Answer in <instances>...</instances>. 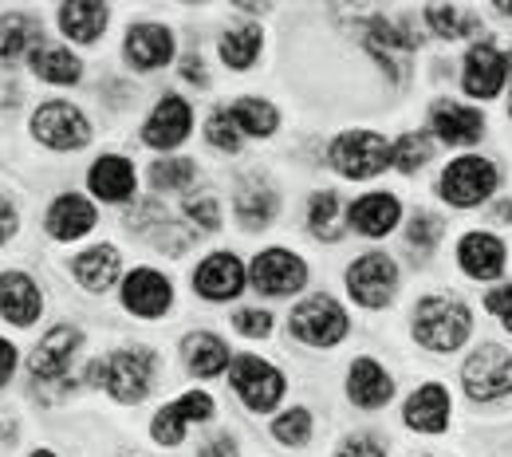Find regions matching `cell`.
Returning a JSON list of instances; mask_svg holds the SVG:
<instances>
[{"label": "cell", "instance_id": "ba28073f", "mask_svg": "<svg viewBox=\"0 0 512 457\" xmlns=\"http://www.w3.org/2000/svg\"><path fill=\"white\" fill-rule=\"evenodd\" d=\"M347 292L359 308L379 312L394 300L398 292V264L390 261L386 253H367L347 268Z\"/></svg>", "mask_w": 512, "mask_h": 457}, {"label": "cell", "instance_id": "4fadbf2b", "mask_svg": "<svg viewBox=\"0 0 512 457\" xmlns=\"http://www.w3.org/2000/svg\"><path fill=\"white\" fill-rule=\"evenodd\" d=\"M174 304V288L162 272L154 268H134L127 280H123V308L142 316V320H158L166 316Z\"/></svg>", "mask_w": 512, "mask_h": 457}, {"label": "cell", "instance_id": "4316f807", "mask_svg": "<svg viewBox=\"0 0 512 457\" xmlns=\"http://www.w3.org/2000/svg\"><path fill=\"white\" fill-rule=\"evenodd\" d=\"M87 182H91V194L103 197V201H127L134 194V166L119 154H103L91 166Z\"/></svg>", "mask_w": 512, "mask_h": 457}, {"label": "cell", "instance_id": "ee69618b", "mask_svg": "<svg viewBox=\"0 0 512 457\" xmlns=\"http://www.w3.org/2000/svg\"><path fill=\"white\" fill-rule=\"evenodd\" d=\"M335 457H386V446L375 434H355V438H347V442L339 446Z\"/></svg>", "mask_w": 512, "mask_h": 457}, {"label": "cell", "instance_id": "f5cc1de1", "mask_svg": "<svg viewBox=\"0 0 512 457\" xmlns=\"http://www.w3.org/2000/svg\"><path fill=\"white\" fill-rule=\"evenodd\" d=\"M32 457H56V454H48V450H36Z\"/></svg>", "mask_w": 512, "mask_h": 457}, {"label": "cell", "instance_id": "484cf974", "mask_svg": "<svg viewBox=\"0 0 512 457\" xmlns=\"http://www.w3.org/2000/svg\"><path fill=\"white\" fill-rule=\"evenodd\" d=\"M40 48H44V36L32 16L12 12L0 20V64H16L24 56H36Z\"/></svg>", "mask_w": 512, "mask_h": 457}, {"label": "cell", "instance_id": "30bf717a", "mask_svg": "<svg viewBox=\"0 0 512 457\" xmlns=\"http://www.w3.org/2000/svg\"><path fill=\"white\" fill-rule=\"evenodd\" d=\"M32 134L48 146V150H79V146H87V138H91V127H87V119L71 107V103H44L36 115H32Z\"/></svg>", "mask_w": 512, "mask_h": 457}, {"label": "cell", "instance_id": "bcb514c9", "mask_svg": "<svg viewBox=\"0 0 512 457\" xmlns=\"http://www.w3.org/2000/svg\"><path fill=\"white\" fill-rule=\"evenodd\" d=\"M197 457H237V442H233L229 434H221V438L205 442V450H201Z\"/></svg>", "mask_w": 512, "mask_h": 457}, {"label": "cell", "instance_id": "f1b7e54d", "mask_svg": "<svg viewBox=\"0 0 512 457\" xmlns=\"http://www.w3.org/2000/svg\"><path fill=\"white\" fill-rule=\"evenodd\" d=\"M71 272L87 292H107L119 280V253L111 245H95L71 261Z\"/></svg>", "mask_w": 512, "mask_h": 457}, {"label": "cell", "instance_id": "d4e9b609", "mask_svg": "<svg viewBox=\"0 0 512 457\" xmlns=\"http://www.w3.org/2000/svg\"><path fill=\"white\" fill-rule=\"evenodd\" d=\"M398 217H402V205H398V197H390V194L359 197V201L351 205V213H347V221H351L363 237H386V233L398 225Z\"/></svg>", "mask_w": 512, "mask_h": 457}, {"label": "cell", "instance_id": "83f0119b", "mask_svg": "<svg viewBox=\"0 0 512 457\" xmlns=\"http://www.w3.org/2000/svg\"><path fill=\"white\" fill-rule=\"evenodd\" d=\"M107 16H111V8L107 4H95V0L60 4V28H64V36H71L75 44L99 40L107 32Z\"/></svg>", "mask_w": 512, "mask_h": 457}, {"label": "cell", "instance_id": "2e32d148", "mask_svg": "<svg viewBox=\"0 0 512 457\" xmlns=\"http://www.w3.org/2000/svg\"><path fill=\"white\" fill-rule=\"evenodd\" d=\"M430 127H434V138L446 146H477L485 134V119H481V111H473L465 103L438 99L430 107Z\"/></svg>", "mask_w": 512, "mask_h": 457}, {"label": "cell", "instance_id": "d6986e66", "mask_svg": "<svg viewBox=\"0 0 512 457\" xmlns=\"http://www.w3.org/2000/svg\"><path fill=\"white\" fill-rule=\"evenodd\" d=\"M457 264L473 280H497L505 272V245L493 233H465L457 245Z\"/></svg>", "mask_w": 512, "mask_h": 457}, {"label": "cell", "instance_id": "d6a6232c", "mask_svg": "<svg viewBox=\"0 0 512 457\" xmlns=\"http://www.w3.org/2000/svg\"><path fill=\"white\" fill-rule=\"evenodd\" d=\"M260 44H264V36H260V24H237V28H229V32L221 36L217 52H221L225 67H237V71H245V67L256 64V56H260Z\"/></svg>", "mask_w": 512, "mask_h": 457}, {"label": "cell", "instance_id": "44dd1931", "mask_svg": "<svg viewBox=\"0 0 512 457\" xmlns=\"http://www.w3.org/2000/svg\"><path fill=\"white\" fill-rule=\"evenodd\" d=\"M40 312H44V296H40V288L32 284V276H24V272H4V276H0V316H4L8 324L28 327Z\"/></svg>", "mask_w": 512, "mask_h": 457}, {"label": "cell", "instance_id": "60d3db41", "mask_svg": "<svg viewBox=\"0 0 512 457\" xmlns=\"http://www.w3.org/2000/svg\"><path fill=\"white\" fill-rule=\"evenodd\" d=\"M272 434H276L280 446H304L312 438V414L304 406H292L288 414H280L272 422Z\"/></svg>", "mask_w": 512, "mask_h": 457}, {"label": "cell", "instance_id": "d590c367", "mask_svg": "<svg viewBox=\"0 0 512 457\" xmlns=\"http://www.w3.org/2000/svg\"><path fill=\"white\" fill-rule=\"evenodd\" d=\"M233 119L241 123V131L253 134V138H268V134H276V127H280L276 107L264 103V99H253V95L233 103Z\"/></svg>", "mask_w": 512, "mask_h": 457}, {"label": "cell", "instance_id": "9a60e30c", "mask_svg": "<svg viewBox=\"0 0 512 457\" xmlns=\"http://www.w3.org/2000/svg\"><path fill=\"white\" fill-rule=\"evenodd\" d=\"M193 131V111L182 95H166L158 99V107L150 111L146 127H142V142L158 146V150H174L186 142V134Z\"/></svg>", "mask_w": 512, "mask_h": 457}, {"label": "cell", "instance_id": "836d02e7", "mask_svg": "<svg viewBox=\"0 0 512 457\" xmlns=\"http://www.w3.org/2000/svg\"><path fill=\"white\" fill-rule=\"evenodd\" d=\"M32 71H36L44 83L64 87V83H75V79L83 75V64H79V56H71L67 48H40V52L32 56Z\"/></svg>", "mask_w": 512, "mask_h": 457}, {"label": "cell", "instance_id": "7c38bea8", "mask_svg": "<svg viewBox=\"0 0 512 457\" xmlns=\"http://www.w3.org/2000/svg\"><path fill=\"white\" fill-rule=\"evenodd\" d=\"M308 280V264L288 249H268L253 261V288L264 296H292Z\"/></svg>", "mask_w": 512, "mask_h": 457}, {"label": "cell", "instance_id": "3957f363", "mask_svg": "<svg viewBox=\"0 0 512 457\" xmlns=\"http://www.w3.org/2000/svg\"><path fill=\"white\" fill-rule=\"evenodd\" d=\"M91 371H95L91 379L103 383L115 402H138V398H146L150 383H154V351L123 347V351L107 355L103 363H95Z\"/></svg>", "mask_w": 512, "mask_h": 457}, {"label": "cell", "instance_id": "db71d44e", "mask_svg": "<svg viewBox=\"0 0 512 457\" xmlns=\"http://www.w3.org/2000/svg\"><path fill=\"white\" fill-rule=\"evenodd\" d=\"M509 115H512V95H509Z\"/></svg>", "mask_w": 512, "mask_h": 457}, {"label": "cell", "instance_id": "f35d334b", "mask_svg": "<svg viewBox=\"0 0 512 457\" xmlns=\"http://www.w3.org/2000/svg\"><path fill=\"white\" fill-rule=\"evenodd\" d=\"M150 182L154 190H186L190 182H197V166L193 158H162L150 166Z\"/></svg>", "mask_w": 512, "mask_h": 457}, {"label": "cell", "instance_id": "ab89813d", "mask_svg": "<svg viewBox=\"0 0 512 457\" xmlns=\"http://www.w3.org/2000/svg\"><path fill=\"white\" fill-rule=\"evenodd\" d=\"M442 217H434V213H414V221H410V229H406V241H410V249H414V257H426V253H434V245L442 241Z\"/></svg>", "mask_w": 512, "mask_h": 457}, {"label": "cell", "instance_id": "ac0fdd59", "mask_svg": "<svg viewBox=\"0 0 512 457\" xmlns=\"http://www.w3.org/2000/svg\"><path fill=\"white\" fill-rule=\"evenodd\" d=\"M241 288H245V264L233 253H213L193 272V292L205 300H233Z\"/></svg>", "mask_w": 512, "mask_h": 457}, {"label": "cell", "instance_id": "9c48e42d", "mask_svg": "<svg viewBox=\"0 0 512 457\" xmlns=\"http://www.w3.org/2000/svg\"><path fill=\"white\" fill-rule=\"evenodd\" d=\"M363 48L386 67V75L394 83H402L410 71V56L418 52V32H410L406 24H394L386 16H375L363 32Z\"/></svg>", "mask_w": 512, "mask_h": 457}, {"label": "cell", "instance_id": "7a4b0ae2", "mask_svg": "<svg viewBox=\"0 0 512 457\" xmlns=\"http://www.w3.org/2000/svg\"><path fill=\"white\" fill-rule=\"evenodd\" d=\"M497 182H501V174H497V166L489 158L461 154V158H453L442 170L438 197L449 201L453 209H473V205H481V201H489V197L497 194Z\"/></svg>", "mask_w": 512, "mask_h": 457}, {"label": "cell", "instance_id": "8fae6325", "mask_svg": "<svg viewBox=\"0 0 512 457\" xmlns=\"http://www.w3.org/2000/svg\"><path fill=\"white\" fill-rule=\"evenodd\" d=\"M509 79V56L493 44H473L469 56H465V67H461V87L465 95L473 99H497L501 87Z\"/></svg>", "mask_w": 512, "mask_h": 457}, {"label": "cell", "instance_id": "e0dca14e", "mask_svg": "<svg viewBox=\"0 0 512 457\" xmlns=\"http://www.w3.org/2000/svg\"><path fill=\"white\" fill-rule=\"evenodd\" d=\"M213 414V398L209 394H201V391H190V394H182L178 402H170L166 410H158L154 414V442L158 446H178L182 438H186V426L190 422H205Z\"/></svg>", "mask_w": 512, "mask_h": 457}, {"label": "cell", "instance_id": "c3c4849f", "mask_svg": "<svg viewBox=\"0 0 512 457\" xmlns=\"http://www.w3.org/2000/svg\"><path fill=\"white\" fill-rule=\"evenodd\" d=\"M12 233H16V209H12L8 201H0V245H4Z\"/></svg>", "mask_w": 512, "mask_h": 457}, {"label": "cell", "instance_id": "4dcf8cb0", "mask_svg": "<svg viewBox=\"0 0 512 457\" xmlns=\"http://www.w3.org/2000/svg\"><path fill=\"white\" fill-rule=\"evenodd\" d=\"M186 363H190V375L213 379V375H221L229 367V347L213 331H197V335L186 339Z\"/></svg>", "mask_w": 512, "mask_h": 457}, {"label": "cell", "instance_id": "277c9868", "mask_svg": "<svg viewBox=\"0 0 512 457\" xmlns=\"http://www.w3.org/2000/svg\"><path fill=\"white\" fill-rule=\"evenodd\" d=\"M461 383L473 402H497V398L512 394V351H505L501 343H481L465 359Z\"/></svg>", "mask_w": 512, "mask_h": 457}, {"label": "cell", "instance_id": "7bdbcfd3", "mask_svg": "<svg viewBox=\"0 0 512 457\" xmlns=\"http://www.w3.org/2000/svg\"><path fill=\"white\" fill-rule=\"evenodd\" d=\"M233 327H237L241 335L260 339V335H268V331H272V316H268L264 308H241V312L233 316Z\"/></svg>", "mask_w": 512, "mask_h": 457}, {"label": "cell", "instance_id": "74e56055", "mask_svg": "<svg viewBox=\"0 0 512 457\" xmlns=\"http://www.w3.org/2000/svg\"><path fill=\"white\" fill-rule=\"evenodd\" d=\"M205 138L217 146V150H225V154H237L241 150V123L233 119V107H217L209 119H205Z\"/></svg>", "mask_w": 512, "mask_h": 457}, {"label": "cell", "instance_id": "52a82bcc", "mask_svg": "<svg viewBox=\"0 0 512 457\" xmlns=\"http://www.w3.org/2000/svg\"><path fill=\"white\" fill-rule=\"evenodd\" d=\"M229 383L241 394V402L256 414L276 410V402L284 398V375L272 363H264L260 355H237L229 363Z\"/></svg>", "mask_w": 512, "mask_h": 457}, {"label": "cell", "instance_id": "816d5d0a", "mask_svg": "<svg viewBox=\"0 0 512 457\" xmlns=\"http://www.w3.org/2000/svg\"><path fill=\"white\" fill-rule=\"evenodd\" d=\"M497 12H501V16H512V0H497Z\"/></svg>", "mask_w": 512, "mask_h": 457}, {"label": "cell", "instance_id": "1f68e13d", "mask_svg": "<svg viewBox=\"0 0 512 457\" xmlns=\"http://www.w3.org/2000/svg\"><path fill=\"white\" fill-rule=\"evenodd\" d=\"M426 24L442 40H465L481 32V20L465 4H426Z\"/></svg>", "mask_w": 512, "mask_h": 457}, {"label": "cell", "instance_id": "603a6c76", "mask_svg": "<svg viewBox=\"0 0 512 457\" xmlns=\"http://www.w3.org/2000/svg\"><path fill=\"white\" fill-rule=\"evenodd\" d=\"M347 394H351L355 406L375 410V406H386V402H390L394 379L386 375L383 363H375V359H355V363H351V375H347Z\"/></svg>", "mask_w": 512, "mask_h": 457}, {"label": "cell", "instance_id": "8d00e7d4", "mask_svg": "<svg viewBox=\"0 0 512 457\" xmlns=\"http://www.w3.org/2000/svg\"><path fill=\"white\" fill-rule=\"evenodd\" d=\"M434 158V138L430 134H402L394 146H390V166H398L402 174H418L426 162Z\"/></svg>", "mask_w": 512, "mask_h": 457}, {"label": "cell", "instance_id": "7402d4cb", "mask_svg": "<svg viewBox=\"0 0 512 457\" xmlns=\"http://www.w3.org/2000/svg\"><path fill=\"white\" fill-rule=\"evenodd\" d=\"M79 343H83V335L75 331V327H52L44 339H40V347L32 351V375L36 379H60L67 367H71V355L79 351Z\"/></svg>", "mask_w": 512, "mask_h": 457}, {"label": "cell", "instance_id": "5b68a950", "mask_svg": "<svg viewBox=\"0 0 512 457\" xmlns=\"http://www.w3.org/2000/svg\"><path fill=\"white\" fill-rule=\"evenodd\" d=\"M327 162L343 178H375L390 166V142L375 131H347L331 142Z\"/></svg>", "mask_w": 512, "mask_h": 457}, {"label": "cell", "instance_id": "681fc988", "mask_svg": "<svg viewBox=\"0 0 512 457\" xmlns=\"http://www.w3.org/2000/svg\"><path fill=\"white\" fill-rule=\"evenodd\" d=\"M182 75H186V79H197V83H201V87H205V83H209V71H205V64H201V60H197V56H190V60H186V64H182Z\"/></svg>", "mask_w": 512, "mask_h": 457}, {"label": "cell", "instance_id": "7dc6e473", "mask_svg": "<svg viewBox=\"0 0 512 457\" xmlns=\"http://www.w3.org/2000/svg\"><path fill=\"white\" fill-rule=\"evenodd\" d=\"M12 371H16V347L8 339H0V387L12 379Z\"/></svg>", "mask_w": 512, "mask_h": 457}, {"label": "cell", "instance_id": "b9f144b4", "mask_svg": "<svg viewBox=\"0 0 512 457\" xmlns=\"http://www.w3.org/2000/svg\"><path fill=\"white\" fill-rule=\"evenodd\" d=\"M186 217H190L197 229H217L221 225V213H217V201L209 194H201V197H190L186 201Z\"/></svg>", "mask_w": 512, "mask_h": 457}, {"label": "cell", "instance_id": "f546056e", "mask_svg": "<svg viewBox=\"0 0 512 457\" xmlns=\"http://www.w3.org/2000/svg\"><path fill=\"white\" fill-rule=\"evenodd\" d=\"M233 205H237L241 225L256 233V229H268V225H272L280 201H276V194H272V186H264V182H256V178H245V182L237 186Z\"/></svg>", "mask_w": 512, "mask_h": 457}, {"label": "cell", "instance_id": "f907efd6", "mask_svg": "<svg viewBox=\"0 0 512 457\" xmlns=\"http://www.w3.org/2000/svg\"><path fill=\"white\" fill-rule=\"evenodd\" d=\"M493 217H497V221H512V201H501V205H497V213H493Z\"/></svg>", "mask_w": 512, "mask_h": 457}, {"label": "cell", "instance_id": "5bb4252c", "mask_svg": "<svg viewBox=\"0 0 512 457\" xmlns=\"http://www.w3.org/2000/svg\"><path fill=\"white\" fill-rule=\"evenodd\" d=\"M123 52H127V64L138 67V71L166 67L174 60V32L166 24L138 20V24H130L127 40H123Z\"/></svg>", "mask_w": 512, "mask_h": 457}, {"label": "cell", "instance_id": "6da1fadb", "mask_svg": "<svg viewBox=\"0 0 512 457\" xmlns=\"http://www.w3.org/2000/svg\"><path fill=\"white\" fill-rule=\"evenodd\" d=\"M473 331V316L457 296H426L414 312V339L426 351L449 355L457 351Z\"/></svg>", "mask_w": 512, "mask_h": 457}, {"label": "cell", "instance_id": "8992f818", "mask_svg": "<svg viewBox=\"0 0 512 457\" xmlns=\"http://www.w3.org/2000/svg\"><path fill=\"white\" fill-rule=\"evenodd\" d=\"M288 327H292V335L300 339V343H308V347H335L343 335H347V312L339 308V300H331V296H308L300 308H292V316H288Z\"/></svg>", "mask_w": 512, "mask_h": 457}, {"label": "cell", "instance_id": "cb8c5ba5", "mask_svg": "<svg viewBox=\"0 0 512 457\" xmlns=\"http://www.w3.org/2000/svg\"><path fill=\"white\" fill-rule=\"evenodd\" d=\"M91 225H95V205L79 194L56 197L48 209V233L56 241H79L83 233H91Z\"/></svg>", "mask_w": 512, "mask_h": 457}, {"label": "cell", "instance_id": "f6af8a7d", "mask_svg": "<svg viewBox=\"0 0 512 457\" xmlns=\"http://www.w3.org/2000/svg\"><path fill=\"white\" fill-rule=\"evenodd\" d=\"M485 308L505 324V331H512V284H501L485 296Z\"/></svg>", "mask_w": 512, "mask_h": 457}, {"label": "cell", "instance_id": "e575fe53", "mask_svg": "<svg viewBox=\"0 0 512 457\" xmlns=\"http://www.w3.org/2000/svg\"><path fill=\"white\" fill-rule=\"evenodd\" d=\"M308 229H312V237H320V241H339V237H343L339 194H331V190L312 194V205H308Z\"/></svg>", "mask_w": 512, "mask_h": 457}, {"label": "cell", "instance_id": "ffe728a7", "mask_svg": "<svg viewBox=\"0 0 512 457\" xmlns=\"http://www.w3.org/2000/svg\"><path fill=\"white\" fill-rule=\"evenodd\" d=\"M406 426L418 430V434H442L449 426V391L442 383H426L406 398V410H402Z\"/></svg>", "mask_w": 512, "mask_h": 457}]
</instances>
